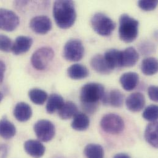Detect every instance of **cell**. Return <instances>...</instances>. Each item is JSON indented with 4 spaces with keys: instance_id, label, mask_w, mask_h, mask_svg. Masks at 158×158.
Returning a JSON list of instances; mask_svg holds the SVG:
<instances>
[{
    "instance_id": "obj_29",
    "label": "cell",
    "mask_w": 158,
    "mask_h": 158,
    "mask_svg": "<svg viewBox=\"0 0 158 158\" xmlns=\"http://www.w3.org/2000/svg\"><path fill=\"white\" fill-rule=\"evenodd\" d=\"M158 108L157 105H151L148 106L142 114L143 118L151 123L156 122L158 119Z\"/></svg>"
},
{
    "instance_id": "obj_16",
    "label": "cell",
    "mask_w": 158,
    "mask_h": 158,
    "mask_svg": "<svg viewBox=\"0 0 158 158\" xmlns=\"http://www.w3.org/2000/svg\"><path fill=\"white\" fill-rule=\"evenodd\" d=\"M139 54L133 47H129L122 51L121 64L122 67H131L138 62Z\"/></svg>"
},
{
    "instance_id": "obj_18",
    "label": "cell",
    "mask_w": 158,
    "mask_h": 158,
    "mask_svg": "<svg viewBox=\"0 0 158 158\" xmlns=\"http://www.w3.org/2000/svg\"><path fill=\"white\" fill-rule=\"evenodd\" d=\"M139 77L137 73L127 72L121 75L119 81L123 88L126 91H131L134 89L139 82Z\"/></svg>"
},
{
    "instance_id": "obj_9",
    "label": "cell",
    "mask_w": 158,
    "mask_h": 158,
    "mask_svg": "<svg viewBox=\"0 0 158 158\" xmlns=\"http://www.w3.org/2000/svg\"><path fill=\"white\" fill-rule=\"evenodd\" d=\"M19 18L13 11L0 8V30L12 31L19 25Z\"/></svg>"
},
{
    "instance_id": "obj_30",
    "label": "cell",
    "mask_w": 158,
    "mask_h": 158,
    "mask_svg": "<svg viewBox=\"0 0 158 158\" xmlns=\"http://www.w3.org/2000/svg\"><path fill=\"white\" fill-rule=\"evenodd\" d=\"M12 46L11 40L6 35H0V51L9 52L11 51Z\"/></svg>"
},
{
    "instance_id": "obj_2",
    "label": "cell",
    "mask_w": 158,
    "mask_h": 158,
    "mask_svg": "<svg viewBox=\"0 0 158 158\" xmlns=\"http://www.w3.org/2000/svg\"><path fill=\"white\" fill-rule=\"evenodd\" d=\"M53 15L57 26L67 29L73 26L77 19L74 2L69 0L56 1L54 4Z\"/></svg>"
},
{
    "instance_id": "obj_25",
    "label": "cell",
    "mask_w": 158,
    "mask_h": 158,
    "mask_svg": "<svg viewBox=\"0 0 158 158\" xmlns=\"http://www.w3.org/2000/svg\"><path fill=\"white\" fill-rule=\"evenodd\" d=\"M16 134L15 126L7 119L0 121V136L5 139L12 138Z\"/></svg>"
},
{
    "instance_id": "obj_34",
    "label": "cell",
    "mask_w": 158,
    "mask_h": 158,
    "mask_svg": "<svg viewBox=\"0 0 158 158\" xmlns=\"http://www.w3.org/2000/svg\"><path fill=\"white\" fill-rule=\"evenodd\" d=\"M113 158H131L128 155L125 153H118Z\"/></svg>"
},
{
    "instance_id": "obj_35",
    "label": "cell",
    "mask_w": 158,
    "mask_h": 158,
    "mask_svg": "<svg viewBox=\"0 0 158 158\" xmlns=\"http://www.w3.org/2000/svg\"><path fill=\"white\" fill-rule=\"evenodd\" d=\"M2 98H3V94L0 92V102H1V101L2 100Z\"/></svg>"
},
{
    "instance_id": "obj_1",
    "label": "cell",
    "mask_w": 158,
    "mask_h": 158,
    "mask_svg": "<svg viewBox=\"0 0 158 158\" xmlns=\"http://www.w3.org/2000/svg\"><path fill=\"white\" fill-rule=\"evenodd\" d=\"M104 87L96 82L85 84L81 88L80 100L81 106L85 112L92 114L97 110L98 103L105 95Z\"/></svg>"
},
{
    "instance_id": "obj_23",
    "label": "cell",
    "mask_w": 158,
    "mask_h": 158,
    "mask_svg": "<svg viewBox=\"0 0 158 158\" xmlns=\"http://www.w3.org/2000/svg\"><path fill=\"white\" fill-rule=\"evenodd\" d=\"M67 73L70 78L77 80L87 77L89 75V71L85 66L76 64L72 65L68 69Z\"/></svg>"
},
{
    "instance_id": "obj_5",
    "label": "cell",
    "mask_w": 158,
    "mask_h": 158,
    "mask_svg": "<svg viewBox=\"0 0 158 158\" xmlns=\"http://www.w3.org/2000/svg\"><path fill=\"white\" fill-rule=\"evenodd\" d=\"M100 126L106 133L116 135L123 131L125 124L124 120L120 116L114 113H109L102 118Z\"/></svg>"
},
{
    "instance_id": "obj_12",
    "label": "cell",
    "mask_w": 158,
    "mask_h": 158,
    "mask_svg": "<svg viewBox=\"0 0 158 158\" xmlns=\"http://www.w3.org/2000/svg\"><path fill=\"white\" fill-rule=\"evenodd\" d=\"M33 44V40L28 36H18L12 46L11 51L15 55H19L27 52Z\"/></svg>"
},
{
    "instance_id": "obj_20",
    "label": "cell",
    "mask_w": 158,
    "mask_h": 158,
    "mask_svg": "<svg viewBox=\"0 0 158 158\" xmlns=\"http://www.w3.org/2000/svg\"><path fill=\"white\" fill-rule=\"evenodd\" d=\"M145 138L147 142L152 147L157 148L158 141V123L153 122L150 123L146 127Z\"/></svg>"
},
{
    "instance_id": "obj_21",
    "label": "cell",
    "mask_w": 158,
    "mask_h": 158,
    "mask_svg": "<svg viewBox=\"0 0 158 158\" xmlns=\"http://www.w3.org/2000/svg\"><path fill=\"white\" fill-rule=\"evenodd\" d=\"M78 113L76 104L71 101H68L63 105L59 110V116L62 119H69L73 118Z\"/></svg>"
},
{
    "instance_id": "obj_10",
    "label": "cell",
    "mask_w": 158,
    "mask_h": 158,
    "mask_svg": "<svg viewBox=\"0 0 158 158\" xmlns=\"http://www.w3.org/2000/svg\"><path fill=\"white\" fill-rule=\"evenodd\" d=\"M31 29L38 34H46L52 28V22L46 15H39L33 17L30 22Z\"/></svg>"
},
{
    "instance_id": "obj_17",
    "label": "cell",
    "mask_w": 158,
    "mask_h": 158,
    "mask_svg": "<svg viewBox=\"0 0 158 158\" xmlns=\"http://www.w3.org/2000/svg\"><path fill=\"white\" fill-rule=\"evenodd\" d=\"M14 115L17 121L25 122L31 117L32 110L28 104L24 102H20L14 108Z\"/></svg>"
},
{
    "instance_id": "obj_4",
    "label": "cell",
    "mask_w": 158,
    "mask_h": 158,
    "mask_svg": "<svg viewBox=\"0 0 158 158\" xmlns=\"http://www.w3.org/2000/svg\"><path fill=\"white\" fill-rule=\"evenodd\" d=\"M90 23L94 30L97 34L104 36H110L116 27V24L112 19L101 12L95 14Z\"/></svg>"
},
{
    "instance_id": "obj_33",
    "label": "cell",
    "mask_w": 158,
    "mask_h": 158,
    "mask_svg": "<svg viewBox=\"0 0 158 158\" xmlns=\"http://www.w3.org/2000/svg\"><path fill=\"white\" fill-rule=\"evenodd\" d=\"M5 70H6V65L2 61L0 60V84L2 82Z\"/></svg>"
},
{
    "instance_id": "obj_6",
    "label": "cell",
    "mask_w": 158,
    "mask_h": 158,
    "mask_svg": "<svg viewBox=\"0 0 158 158\" xmlns=\"http://www.w3.org/2000/svg\"><path fill=\"white\" fill-rule=\"evenodd\" d=\"M54 57V52L49 47H43L36 51L31 59L33 67L38 70H44L47 68Z\"/></svg>"
},
{
    "instance_id": "obj_31",
    "label": "cell",
    "mask_w": 158,
    "mask_h": 158,
    "mask_svg": "<svg viewBox=\"0 0 158 158\" xmlns=\"http://www.w3.org/2000/svg\"><path fill=\"white\" fill-rule=\"evenodd\" d=\"M138 5L139 7L145 10V11H151L154 10L157 5H158V1L155 0V1H139L138 2Z\"/></svg>"
},
{
    "instance_id": "obj_26",
    "label": "cell",
    "mask_w": 158,
    "mask_h": 158,
    "mask_svg": "<svg viewBox=\"0 0 158 158\" xmlns=\"http://www.w3.org/2000/svg\"><path fill=\"white\" fill-rule=\"evenodd\" d=\"M90 121L89 117L83 113H78L74 117L72 123L73 129L78 131H83L87 129Z\"/></svg>"
},
{
    "instance_id": "obj_32",
    "label": "cell",
    "mask_w": 158,
    "mask_h": 158,
    "mask_svg": "<svg viewBox=\"0 0 158 158\" xmlns=\"http://www.w3.org/2000/svg\"><path fill=\"white\" fill-rule=\"evenodd\" d=\"M148 94L150 98L157 102L158 101V88L155 85H150L148 89Z\"/></svg>"
},
{
    "instance_id": "obj_13",
    "label": "cell",
    "mask_w": 158,
    "mask_h": 158,
    "mask_svg": "<svg viewBox=\"0 0 158 158\" xmlns=\"http://www.w3.org/2000/svg\"><path fill=\"white\" fill-rule=\"evenodd\" d=\"M24 148L27 154L34 158H40L45 153L44 146L36 140H27L24 144Z\"/></svg>"
},
{
    "instance_id": "obj_8",
    "label": "cell",
    "mask_w": 158,
    "mask_h": 158,
    "mask_svg": "<svg viewBox=\"0 0 158 158\" xmlns=\"http://www.w3.org/2000/svg\"><path fill=\"white\" fill-rule=\"evenodd\" d=\"M34 131L40 141L48 142L51 140L55 135V126L52 122L42 119L35 123Z\"/></svg>"
},
{
    "instance_id": "obj_15",
    "label": "cell",
    "mask_w": 158,
    "mask_h": 158,
    "mask_svg": "<svg viewBox=\"0 0 158 158\" xmlns=\"http://www.w3.org/2000/svg\"><path fill=\"white\" fill-rule=\"evenodd\" d=\"M124 95L118 89L111 90L108 94H105L102 102L105 105H110L113 107H121L124 103Z\"/></svg>"
},
{
    "instance_id": "obj_22",
    "label": "cell",
    "mask_w": 158,
    "mask_h": 158,
    "mask_svg": "<svg viewBox=\"0 0 158 158\" xmlns=\"http://www.w3.org/2000/svg\"><path fill=\"white\" fill-rule=\"evenodd\" d=\"M64 103V100L61 95L57 94H52L48 98L46 111L48 113L52 114L57 110H59Z\"/></svg>"
},
{
    "instance_id": "obj_11",
    "label": "cell",
    "mask_w": 158,
    "mask_h": 158,
    "mask_svg": "<svg viewBox=\"0 0 158 158\" xmlns=\"http://www.w3.org/2000/svg\"><path fill=\"white\" fill-rule=\"evenodd\" d=\"M126 104L129 110L132 112H139L145 105V96L140 92L133 93L127 98Z\"/></svg>"
},
{
    "instance_id": "obj_24",
    "label": "cell",
    "mask_w": 158,
    "mask_h": 158,
    "mask_svg": "<svg viewBox=\"0 0 158 158\" xmlns=\"http://www.w3.org/2000/svg\"><path fill=\"white\" fill-rule=\"evenodd\" d=\"M142 73L147 76H152L158 72V60L154 57L145 59L141 64Z\"/></svg>"
},
{
    "instance_id": "obj_27",
    "label": "cell",
    "mask_w": 158,
    "mask_h": 158,
    "mask_svg": "<svg viewBox=\"0 0 158 158\" xmlns=\"http://www.w3.org/2000/svg\"><path fill=\"white\" fill-rule=\"evenodd\" d=\"M84 153L87 158H103V147L98 144H88L84 148Z\"/></svg>"
},
{
    "instance_id": "obj_19",
    "label": "cell",
    "mask_w": 158,
    "mask_h": 158,
    "mask_svg": "<svg viewBox=\"0 0 158 158\" xmlns=\"http://www.w3.org/2000/svg\"><path fill=\"white\" fill-rule=\"evenodd\" d=\"M90 65L95 71L102 75H108L112 72L108 66L104 57L100 54H97L92 57L90 60Z\"/></svg>"
},
{
    "instance_id": "obj_28",
    "label": "cell",
    "mask_w": 158,
    "mask_h": 158,
    "mask_svg": "<svg viewBox=\"0 0 158 158\" xmlns=\"http://www.w3.org/2000/svg\"><path fill=\"white\" fill-rule=\"evenodd\" d=\"M31 101L36 105H43L48 98V94L40 89H33L28 92Z\"/></svg>"
},
{
    "instance_id": "obj_14",
    "label": "cell",
    "mask_w": 158,
    "mask_h": 158,
    "mask_svg": "<svg viewBox=\"0 0 158 158\" xmlns=\"http://www.w3.org/2000/svg\"><path fill=\"white\" fill-rule=\"evenodd\" d=\"M121 54L122 51L116 49H109L105 53L104 59L112 71L115 69L122 67Z\"/></svg>"
},
{
    "instance_id": "obj_7",
    "label": "cell",
    "mask_w": 158,
    "mask_h": 158,
    "mask_svg": "<svg viewBox=\"0 0 158 158\" xmlns=\"http://www.w3.org/2000/svg\"><path fill=\"white\" fill-rule=\"evenodd\" d=\"M84 53V48L79 40H70L64 46V57L68 61H79L83 57Z\"/></svg>"
},
{
    "instance_id": "obj_3",
    "label": "cell",
    "mask_w": 158,
    "mask_h": 158,
    "mask_svg": "<svg viewBox=\"0 0 158 158\" xmlns=\"http://www.w3.org/2000/svg\"><path fill=\"white\" fill-rule=\"evenodd\" d=\"M139 22L137 20L124 14L119 18V38L125 43L133 42L139 34Z\"/></svg>"
}]
</instances>
